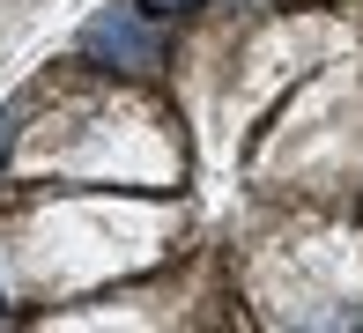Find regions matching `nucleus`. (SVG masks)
Masks as SVG:
<instances>
[{
    "mask_svg": "<svg viewBox=\"0 0 363 333\" xmlns=\"http://www.w3.org/2000/svg\"><path fill=\"white\" fill-rule=\"evenodd\" d=\"M82 60L126 67V74H156L163 67V30L148 23L141 8H104L89 30H82Z\"/></svg>",
    "mask_w": 363,
    "mask_h": 333,
    "instance_id": "obj_1",
    "label": "nucleus"
}]
</instances>
